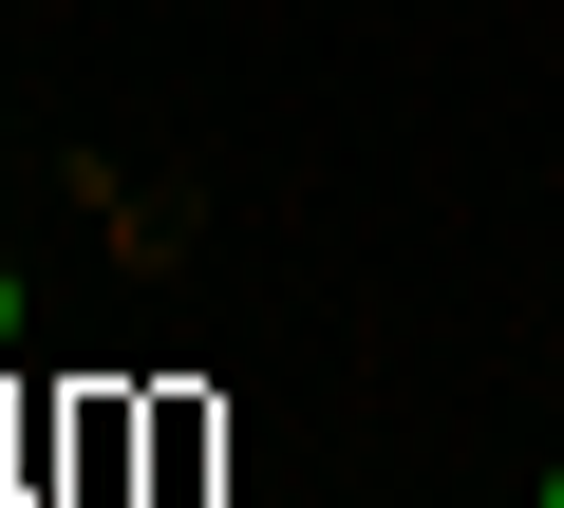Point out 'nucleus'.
Here are the masks:
<instances>
[{"mask_svg": "<svg viewBox=\"0 0 564 508\" xmlns=\"http://www.w3.org/2000/svg\"><path fill=\"white\" fill-rule=\"evenodd\" d=\"M0 358H20V283H0Z\"/></svg>", "mask_w": 564, "mask_h": 508, "instance_id": "obj_1", "label": "nucleus"}, {"mask_svg": "<svg viewBox=\"0 0 564 508\" xmlns=\"http://www.w3.org/2000/svg\"><path fill=\"white\" fill-rule=\"evenodd\" d=\"M527 508H564V471H545V489H527Z\"/></svg>", "mask_w": 564, "mask_h": 508, "instance_id": "obj_2", "label": "nucleus"}]
</instances>
